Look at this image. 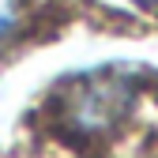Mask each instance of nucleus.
Instances as JSON below:
<instances>
[{
	"label": "nucleus",
	"instance_id": "nucleus-3",
	"mask_svg": "<svg viewBox=\"0 0 158 158\" xmlns=\"http://www.w3.org/2000/svg\"><path fill=\"white\" fill-rule=\"evenodd\" d=\"M128 4H139V8H147V11H154V8H158V0H128Z\"/></svg>",
	"mask_w": 158,
	"mask_h": 158
},
{
	"label": "nucleus",
	"instance_id": "nucleus-2",
	"mask_svg": "<svg viewBox=\"0 0 158 158\" xmlns=\"http://www.w3.org/2000/svg\"><path fill=\"white\" fill-rule=\"evenodd\" d=\"M34 23V0H0V49L27 38Z\"/></svg>",
	"mask_w": 158,
	"mask_h": 158
},
{
	"label": "nucleus",
	"instance_id": "nucleus-1",
	"mask_svg": "<svg viewBox=\"0 0 158 158\" xmlns=\"http://www.w3.org/2000/svg\"><path fill=\"white\" fill-rule=\"evenodd\" d=\"M143 94V75L124 64H106L72 75L56 87L49 113L60 135L72 143H106L121 132Z\"/></svg>",
	"mask_w": 158,
	"mask_h": 158
}]
</instances>
